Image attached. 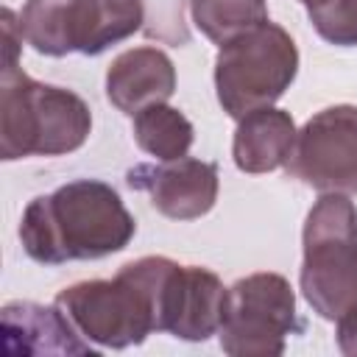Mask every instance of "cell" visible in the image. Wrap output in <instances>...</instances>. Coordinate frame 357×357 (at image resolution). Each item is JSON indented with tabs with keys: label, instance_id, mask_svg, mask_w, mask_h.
<instances>
[{
	"label": "cell",
	"instance_id": "cell-1",
	"mask_svg": "<svg viewBox=\"0 0 357 357\" xmlns=\"http://www.w3.org/2000/svg\"><path fill=\"white\" fill-rule=\"evenodd\" d=\"M134 231L137 223L117 190L98 178H75L36 195L20 220L22 248L42 265L103 259L123 251Z\"/></svg>",
	"mask_w": 357,
	"mask_h": 357
},
{
	"label": "cell",
	"instance_id": "cell-2",
	"mask_svg": "<svg viewBox=\"0 0 357 357\" xmlns=\"http://www.w3.org/2000/svg\"><path fill=\"white\" fill-rule=\"evenodd\" d=\"M92 131V112L81 95L25 75L17 61L0 73V159L61 156L78 151Z\"/></svg>",
	"mask_w": 357,
	"mask_h": 357
},
{
	"label": "cell",
	"instance_id": "cell-3",
	"mask_svg": "<svg viewBox=\"0 0 357 357\" xmlns=\"http://www.w3.org/2000/svg\"><path fill=\"white\" fill-rule=\"evenodd\" d=\"M298 287L326 321L357 307V206L343 192H324L307 212L301 231Z\"/></svg>",
	"mask_w": 357,
	"mask_h": 357
},
{
	"label": "cell",
	"instance_id": "cell-4",
	"mask_svg": "<svg viewBox=\"0 0 357 357\" xmlns=\"http://www.w3.org/2000/svg\"><path fill=\"white\" fill-rule=\"evenodd\" d=\"M298 73V47L293 36L265 20L223 42L215 56L218 103L231 120L273 106L290 89Z\"/></svg>",
	"mask_w": 357,
	"mask_h": 357
},
{
	"label": "cell",
	"instance_id": "cell-5",
	"mask_svg": "<svg viewBox=\"0 0 357 357\" xmlns=\"http://www.w3.org/2000/svg\"><path fill=\"white\" fill-rule=\"evenodd\" d=\"M145 22L142 0H28L20 11L22 39L42 56H98L134 36Z\"/></svg>",
	"mask_w": 357,
	"mask_h": 357
},
{
	"label": "cell",
	"instance_id": "cell-6",
	"mask_svg": "<svg viewBox=\"0 0 357 357\" xmlns=\"http://www.w3.org/2000/svg\"><path fill=\"white\" fill-rule=\"evenodd\" d=\"M126 271L145 287L156 332L198 343L218 335L223 321L226 287L218 273L201 265H178L170 257H139Z\"/></svg>",
	"mask_w": 357,
	"mask_h": 357
},
{
	"label": "cell",
	"instance_id": "cell-7",
	"mask_svg": "<svg viewBox=\"0 0 357 357\" xmlns=\"http://www.w3.org/2000/svg\"><path fill=\"white\" fill-rule=\"evenodd\" d=\"M304 332L296 293L282 273L259 271L226 287L220 349L231 357H279L290 335Z\"/></svg>",
	"mask_w": 357,
	"mask_h": 357
},
{
	"label": "cell",
	"instance_id": "cell-8",
	"mask_svg": "<svg viewBox=\"0 0 357 357\" xmlns=\"http://www.w3.org/2000/svg\"><path fill=\"white\" fill-rule=\"evenodd\" d=\"M75 332L106 349L139 346L156 332V318L145 287L120 268L114 279H86L64 287L53 301Z\"/></svg>",
	"mask_w": 357,
	"mask_h": 357
},
{
	"label": "cell",
	"instance_id": "cell-9",
	"mask_svg": "<svg viewBox=\"0 0 357 357\" xmlns=\"http://www.w3.org/2000/svg\"><path fill=\"white\" fill-rule=\"evenodd\" d=\"M284 170L318 192L357 195V106L315 112L296 134Z\"/></svg>",
	"mask_w": 357,
	"mask_h": 357
},
{
	"label": "cell",
	"instance_id": "cell-10",
	"mask_svg": "<svg viewBox=\"0 0 357 357\" xmlns=\"http://www.w3.org/2000/svg\"><path fill=\"white\" fill-rule=\"evenodd\" d=\"M131 190L151 198V206L170 220H195L218 201V165L181 156L159 165H134L126 173Z\"/></svg>",
	"mask_w": 357,
	"mask_h": 357
},
{
	"label": "cell",
	"instance_id": "cell-11",
	"mask_svg": "<svg viewBox=\"0 0 357 357\" xmlns=\"http://www.w3.org/2000/svg\"><path fill=\"white\" fill-rule=\"evenodd\" d=\"M176 92V67L153 45L123 50L106 70V98L123 114H137L153 103H167Z\"/></svg>",
	"mask_w": 357,
	"mask_h": 357
},
{
	"label": "cell",
	"instance_id": "cell-12",
	"mask_svg": "<svg viewBox=\"0 0 357 357\" xmlns=\"http://www.w3.org/2000/svg\"><path fill=\"white\" fill-rule=\"evenodd\" d=\"M0 329L3 346L11 354H98L56 304L8 301L0 310Z\"/></svg>",
	"mask_w": 357,
	"mask_h": 357
},
{
	"label": "cell",
	"instance_id": "cell-13",
	"mask_svg": "<svg viewBox=\"0 0 357 357\" xmlns=\"http://www.w3.org/2000/svg\"><path fill=\"white\" fill-rule=\"evenodd\" d=\"M296 123L284 109L265 106L248 112L237 120V131L231 139V156L237 170L257 176L287 165L296 145Z\"/></svg>",
	"mask_w": 357,
	"mask_h": 357
},
{
	"label": "cell",
	"instance_id": "cell-14",
	"mask_svg": "<svg viewBox=\"0 0 357 357\" xmlns=\"http://www.w3.org/2000/svg\"><path fill=\"white\" fill-rule=\"evenodd\" d=\"M131 134H134V142L139 145V151L151 153L159 162L187 156V151L192 148V139H195V128L187 120V114L167 103H153V106L137 112Z\"/></svg>",
	"mask_w": 357,
	"mask_h": 357
},
{
	"label": "cell",
	"instance_id": "cell-15",
	"mask_svg": "<svg viewBox=\"0 0 357 357\" xmlns=\"http://www.w3.org/2000/svg\"><path fill=\"white\" fill-rule=\"evenodd\" d=\"M187 6L192 25L215 45H223L268 20L265 0H187Z\"/></svg>",
	"mask_w": 357,
	"mask_h": 357
},
{
	"label": "cell",
	"instance_id": "cell-16",
	"mask_svg": "<svg viewBox=\"0 0 357 357\" xmlns=\"http://www.w3.org/2000/svg\"><path fill=\"white\" fill-rule=\"evenodd\" d=\"M312 28L321 39L337 47L357 45V0H329L324 6L307 8Z\"/></svg>",
	"mask_w": 357,
	"mask_h": 357
},
{
	"label": "cell",
	"instance_id": "cell-17",
	"mask_svg": "<svg viewBox=\"0 0 357 357\" xmlns=\"http://www.w3.org/2000/svg\"><path fill=\"white\" fill-rule=\"evenodd\" d=\"M337 349L346 357H357V307L337 318Z\"/></svg>",
	"mask_w": 357,
	"mask_h": 357
},
{
	"label": "cell",
	"instance_id": "cell-18",
	"mask_svg": "<svg viewBox=\"0 0 357 357\" xmlns=\"http://www.w3.org/2000/svg\"><path fill=\"white\" fill-rule=\"evenodd\" d=\"M298 3H304L307 8H315V6H324V3H329V0H298Z\"/></svg>",
	"mask_w": 357,
	"mask_h": 357
}]
</instances>
